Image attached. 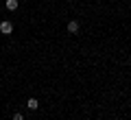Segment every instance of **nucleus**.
<instances>
[{
	"label": "nucleus",
	"instance_id": "f257e3e1",
	"mask_svg": "<svg viewBox=\"0 0 131 120\" xmlns=\"http://www.w3.org/2000/svg\"><path fill=\"white\" fill-rule=\"evenodd\" d=\"M0 33H2V35H11V33H13V24L11 22H2L0 24Z\"/></svg>",
	"mask_w": 131,
	"mask_h": 120
},
{
	"label": "nucleus",
	"instance_id": "39448f33",
	"mask_svg": "<svg viewBox=\"0 0 131 120\" xmlns=\"http://www.w3.org/2000/svg\"><path fill=\"white\" fill-rule=\"evenodd\" d=\"M13 120H24V116H22V114L18 111V114H13Z\"/></svg>",
	"mask_w": 131,
	"mask_h": 120
},
{
	"label": "nucleus",
	"instance_id": "20e7f679",
	"mask_svg": "<svg viewBox=\"0 0 131 120\" xmlns=\"http://www.w3.org/2000/svg\"><path fill=\"white\" fill-rule=\"evenodd\" d=\"M5 7H7V11H15L18 9V0H5Z\"/></svg>",
	"mask_w": 131,
	"mask_h": 120
},
{
	"label": "nucleus",
	"instance_id": "7ed1b4c3",
	"mask_svg": "<svg viewBox=\"0 0 131 120\" xmlns=\"http://www.w3.org/2000/svg\"><path fill=\"white\" fill-rule=\"evenodd\" d=\"M26 107H28V109H31V111H35V109H39V101H37V98H28V103H26Z\"/></svg>",
	"mask_w": 131,
	"mask_h": 120
},
{
	"label": "nucleus",
	"instance_id": "f03ea898",
	"mask_svg": "<svg viewBox=\"0 0 131 120\" xmlns=\"http://www.w3.org/2000/svg\"><path fill=\"white\" fill-rule=\"evenodd\" d=\"M68 33H72V35H77V33H79V22H77V20L68 22Z\"/></svg>",
	"mask_w": 131,
	"mask_h": 120
}]
</instances>
